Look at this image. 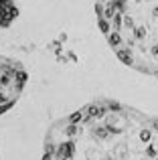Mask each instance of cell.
Masks as SVG:
<instances>
[{
    "instance_id": "1",
    "label": "cell",
    "mask_w": 158,
    "mask_h": 160,
    "mask_svg": "<svg viewBox=\"0 0 158 160\" xmlns=\"http://www.w3.org/2000/svg\"><path fill=\"white\" fill-rule=\"evenodd\" d=\"M95 12L118 57L158 77V0H97Z\"/></svg>"
}]
</instances>
